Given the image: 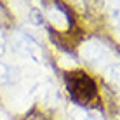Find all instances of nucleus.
<instances>
[{
	"mask_svg": "<svg viewBox=\"0 0 120 120\" xmlns=\"http://www.w3.org/2000/svg\"><path fill=\"white\" fill-rule=\"evenodd\" d=\"M66 87H68L70 98L77 105H89L98 96V85L85 71L75 70L66 73Z\"/></svg>",
	"mask_w": 120,
	"mask_h": 120,
	"instance_id": "1",
	"label": "nucleus"
}]
</instances>
